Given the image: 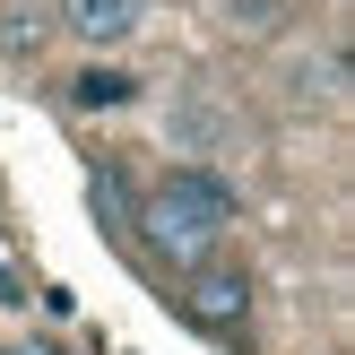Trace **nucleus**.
<instances>
[{"mask_svg":"<svg viewBox=\"0 0 355 355\" xmlns=\"http://www.w3.org/2000/svg\"><path fill=\"white\" fill-rule=\"evenodd\" d=\"M234 217H243V200H234L208 165H173L165 182L148 191V208H139L148 243H156V252H173V260H208L225 234H234Z\"/></svg>","mask_w":355,"mask_h":355,"instance_id":"f257e3e1","label":"nucleus"},{"mask_svg":"<svg viewBox=\"0 0 355 355\" xmlns=\"http://www.w3.org/2000/svg\"><path fill=\"white\" fill-rule=\"evenodd\" d=\"M243 312H252V286H243L234 269H200V277H191V321H208V329H234Z\"/></svg>","mask_w":355,"mask_h":355,"instance_id":"f03ea898","label":"nucleus"},{"mask_svg":"<svg viewBox=\"0 0 355 355\" xmlns=\"http://www.w3.org/2000/svg\"><path fill=\"white\" fill-rule=\"evenodd\" d=\"M69 26L87 35V44H121V35L139 26V0H61Z\"/></svg>","mask_w":355,"mask_h":355,"instance_id":"7ed1b4c3","label":"nucleus"},{"mask_svg":"<svg viewBox=\"0 0 355 355\" xmlns=\"http://www.w3.org/2000/svg\"><path fill=\"white\" fill-rule=\"evenodd\" d=\"M69 104H78V113H113V104H130V78H121V69H78V78H69Z\"/></svg>","mask_w":355,"mask_h":355,"instance_id":"20e7f679","label":"nucleus"}]
</instances>
